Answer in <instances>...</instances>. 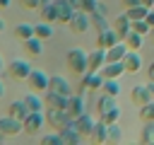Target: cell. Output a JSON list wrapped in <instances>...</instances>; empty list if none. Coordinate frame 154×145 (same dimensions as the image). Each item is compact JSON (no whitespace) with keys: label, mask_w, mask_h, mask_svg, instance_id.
Returning a JSON list of instances; mask_svg holds the SVG:
<instances>
[{"label":"cell","mask_w":154,"mask_h":145,"mask_svg":"<svg viewBox=\"0 0 154 145\" xmlns=\"http://www.w3.org/2000/svg\"><path fill=\"white\" fill-rule=\"evenodd\" d=\"M65 63H67V68L72 70V72H77V75H84V72H89V53L84 51V48H70L67 51V56H65Z\"/></svg>","instance_id":"6da1fadb"},{"label":"cell","mask_w":154,"mask_h":145,"mask_svg":"<svg viewBox=\"0 0 154 145\" xmlns=\"http://www.w3.org/2000/svg\"><path fill=\"white\" fill-rule=\"evenodd\" d=\"M46 123L60 133L63 128H67L72 123V116L67 114V109H48L46 111Z\"/></svg>","instance_id":"7a4b0ae2"},{"label":"cell","mask_w":154,"mask_h":145,"mask_svg":"<svg viewBox=\"0 0 154 145\" xmlns=\"http://www.w3.org/2000/svg\"><path fill=\"white\" fill-rule=\"evenodd\" d=\"M34 68L29 65V60H22V58H14V60H10L7 63V68H5V72L12 77V80H26L29 77V72H31Z\"/></svg>","instance_id":"3957f363"},{"label":"cell","mask_w":154,"mask_h":145,"mask_svg":"<svg viewBox=\"0 0 154 145\" xmlns=\"http://www.w3.org/2000/svg\"><path fill=\"white\" fill-rule=\"evenodd\" d=\"M26 85L31 87V92H48V85H51V77L43 72V70H38V68H34L31 72H29V77H26Z\"/></svg>","instance_id":"277c9868"},{"label":"cell","mask_w":154,"mask_h":145,"mask_svg":"<svg viewBox=\"0 0 154 145\" xmlns=\"http://www.w3.org/2000/svg\"><path fill=\"white\" fill-rule=\"evenodd\" d=\"M130 99H132L135 106H144V104L154 102V89H152V85H135L132 92H130Z\"/></svg>","instance_id":"5b68a950"},{"label":"cell","mask_w":154,"mask_h":145,"mask_svg":"<svg viewBox=\"0 0 154 145\" xmlns=\"http://www.w3.org/2000/svg\"><path fill=\"white\" fill-rule=\"evenodd\" d=\"M22 123H24V133H29V135H38V130H41L43 126H48V123H46V116H43L41 111H29V116H26Z\"/></svg>","instance_id":"8992f818"},{"label":"cell","mask_w":154,"mask_h":145,"mask_svg":"<svg viewBox=\"0 0 154 145\" xmlns=\"http://www.w3.org/2000/svg\"><path fill=\"white\" fill-rule=\"evenodd\" d=\"M67 27H70L72 34H82V31H87V29L91 27V17H89V12L77 10V12L72 14V19L67 22Z\"/></svg>","instance_id":"52a82bcc"},{"label":"cell","mask_w":154,"mask_h":145,"mask_svg":"<svg viewBox=\"0 0 154 145\" xmlns=\"http://www.w3.org/2000/svg\"><path fill=\"white\" fill-rule=\"evenodd\" d=\"M72 126H75L82 135H91V130H94V126H96V118H94L91 114H82V116L72 118Z\"/></svg>","instance_id":"ba28073f"},{"label":"cell","mask_w":154,"mask_h":145,"mask_svg":"<svg viewBox=\"0 0 154 145\" xmlns=\"http://www.w3.org/2000/svg\"><path fill=\"white\" fill-rule=\"evenodd\" d=\"M55 7H58V22L60 24H67L72 19V14L77 12V7L72 5V0H55Z\"/></svg>","instance_id":"9c48e42d"},{"label":"cell","mask_w":154,"mask_h":145,"mask_svg":"<svg viewBox=\"0 0 154 145\" xmlns=\"http://www.w3.org/2000/svg\"><path fill=\"white\" fill-rule=\"evenodd\" d=\"M0 130L5 133V135H17L19 130H24V123L19 121V118H14V116H5V118H0Z\"/></svg>","instance_id":"30bf717a"},{"label":"cell","mask_w":154,"mask_h":145,"mask_svg":"<svg viewBox=\"0 0 154 145\" xmlns=\"http://www.w3.org/2000/svg\"><path fill=\"white\" fill-rule=\"evenodd\" d=\"M89 140H91L94 145H103V143H108V123L99 118L96 126H94V130H91V135H89Z\"/></svg>","instance_id":"8fae6325"},{"label":"cell","mask_w":154,"mask_h":145,"mask_svg":"<svg viewBox=\"0 0 154 145\" xmlns=\"http://www.w3.org/2000/svg\"><path fill=\"white\" fill-rule=\"evenodd\" d=\"M128 51H130V48L125 46V41H118V44H113L111 48H106V63H118V60H123Z\"/></svg>","instance_id":"7c38bea8"},{"label":"cell","mask_w":154,"mask_h":145,"mask_svg":"<svg viewBox=\"0 0 154 145\" xmlns=\"http://www.w3.org/2000/svg\"><path fill=\"white\" fill-rule=\"evenodd\" d=\"M67 99L70 97H65V94H60V92H53V89H48V94H46V109H67Z\"/></svg>","instance_id":"4fadbf2b"},{"label":"cell","mask_w":154,"mask_h":145,"mask_svg":"<svg viewBox=\"0 0 154 145\" xmlns=\"http://www.w3.org/2000/svg\"><path fill=\"white\" fill-rule=\"evenodd\" d=\"M67 114H70L72 118H77V116H82V114H87L82 94H70V99H67Z\"/></svg>","instance_id":"5bb4252c"},{"label":"cell","mask_w":154,"mask_h":145,"mask_svg":"<svg viewBox=\"0 0 154 145\" xmlns=\"http://www.w3.org/2000/svg\"><path fill=\"white\" fill-rule=\"evenodd\" d=\"M120 41V36L116 34V29H106V31H101L99 36H96V46L99 48H111L113 44H118Z\"/></svg>","instance_id":"9a60e30c"},{"label":"cell","mask_w":154,"mask_h":145,"mask_svg":"<svg viewBox=\"0 0 154 145\" xmlns=\"http://www.w3.org/2000/svg\"><path fill=\"white\" fill-rule=\"evenodd\" d=\"M48 89H53V92H60V94H65V97H70V94H72V87H70V82H67L63 75H53V77H51V85H48Z\"/></svg>","instance_id":"2e32d148"},{"label":"cell","mask_w":154,"mask_h":145,"mask_svg":"<svg viewBox=\"0 0 154 145\" xmlns=\"http://www.w3.org/2000/svg\"><path fill=\"white\" fill-rule=\"evenodd\" d=\"M113 29H116V34L120 36V41L132 31V22H130V17L128 14H120V17H116V24H113Z\"/></svg>","instance_id":"e0dca14e"},{"label":"cell","mask_w":154,"mask_h":145,"mask_svg":"<svg viewBox=\"0 0 154 145\" xmlns=\"http://www.w3.org/2000/svg\"><path fill=\"white\" fill-rule=\"evenodd\" d=\"M123 65H125V72H137L142 68V58L137 51H128L125 58H123Z\"/></svg>","instance_id":"ac0fdd59"},{"label":"cell","mask_w":154,"mask_h":145,"mask_svg":"<svg viewBox=\"0 0 154 145\" xmlns=\"http://www.w3.org/2000/svg\"><path fill=\"white\" fill-rule=\"evenodd\" d=\"M7 114L14 116V118H19V121H24V118L29 116V106H26L24 99H17V102H12V104L7 106Z\"/></svg>","instance_id":"d6986e66"},{"label":"cell","mask_w":154,"mask_h":145,"mask_svg":"<svg viewBox=\"0 0 154 145\" xmlns=\"http://www.w3.org/2000/svg\"><path fill=\"white\" fill-rule=\"evenodd\" d=\"M106 65V48H99L89 53V70H101Z\"/></svg>","instance_id":"ffe728a7"},{"label":"cell","mask_w":154,"mask_h":145,"mask_svg":"<svg viewBox=\"0 0 154 145\" xmlns=\"http://www.w3.org/2000/svg\"><path fill=\"white\" fill-rule=\"evenodd\" d=\"M123 72H125L123 60H118V63H106V65L101 68V75H103V77H120Z\"/></svg>","instance_id":"44dd1931"},{"label":"cell","mask_w":154,"mask_h":145,"mask_svg":"<svg viewBox=\"0 0 154 145\" xmlns=\"http://www.w3.org/2000/svg\"><path fill=\"white\" fill-rule=\"evenodd\" d=\"M41 19L43 22H58V7H55V0H51V2H46L43 7H41Z\"/></svg>","instance_id":"7402d4cb"},{"label":"cell","mask_w":154,"mask_h":145,"mask_svg":"<svg viewBox=\"0 0 154 145\" xmlns=\"http://www.w3.org/2000/svg\"><path fill=\"white\" fill-rule=\"evenodd\" d=\"M41 41H43V39H38V36H31V39H26V41H22V44H24V51H26L29 56H41V51H43Z\"/></svg>","instance_id":"603a6c76"},{"label":"cell","mask_w":154,"mask_h":145,"mask_svg":"<svg viewBox=\"0 0 154 145\" xmlns=\"http://www.w3.org/2000/svg\"><path fill=\"white\" fill-rule=\"evenodd\" d=\"M147 12H149V7H144L142 2H140V5H132V7L125 10V14L130 17V22H135V19H147Z\"/></svg>","instance_id":"cb8c5ba5"},{"label":"cell","mask_w":154,"mask_h":145,"mask_svg":"<svg viewBox=\"0 0 154 145\" xmlns=\"http://www.w3.org/2000/svg\"><path fill=\"white\" fill-rule=\"evenodd\" d=\"M14 36H17L19 41H26V39H31V36H34V24L19 22V24L14 27Z\"/></svg>","instance_id":"d4e9b609"},{"label":"cell","mask_w":154,"mask_h":145,"mask_svg":"<svg viewBox=\"0 0 154 145\" xmlns=\"http://www.w3.org/2000/svg\"><path fill=\"white\" fill-rule=\"evenodd\" d=\"M24 102H26V106H29V111H41L43 106H46V102L38 97V92H29L26 97H24Z\"/></svg>","instance_id":"484cf974"},{"label":"cell","mask_w":154,"mask_h":145,"mask_svg":"<svg viewBox=\"0 0 154 145\" xmlns=\"http://www.w3.org/2000/svg\"><path fill=\"white\" fill-rule=\"evenodd\" d=\"M91 27H96V34L111 29L108 22H106V14H103V12H91Z\"/></svg>","instance_id":"4316f807"},{"label":"cell","mask_w":154,"mask_h":145,"mask_svg":"<svg viewBox=\"0 0 154 145\" xmlns=\"http://www.w3.org/2000/svg\"><path fill=\"white\" fill-rule=\"evenodd\" d=\"M34 36H38V39H51V36H53L51 22H38V24H34Z\"/></svg>","instance_id":"83f0119b"},{"label":"cell","mask_w":154,"mask_h":145,"mask_svg":"<svg viewBox=\"0 0 154 145\" xmlns=\"http://www.w3.org/2000/svg\"><path fill=\"white\" fill-rule=\"evenodd\" d=\"M123 41H125V46H128L130 51H140V48H142V34H137L135 29H132Z\"/></svg>","instance_id":"f1b7e54d"},{"label":"cell","mask_w":154,"mask_h":145,"mask_svg":"<svg viewBox=\"0 0 154 145\" xmlns=\"http://www.w3.org/2000/svg\"><path fill=\"white\" fill-rule=\"evenodd\" d=\"M60 135H63V143H79V138H82V133H79L72 123H70L67 128H63Z\"/></svg>","instance_id":"f546056e"},{"label":"cell","mask_w":154,"mask_h":145,"mask_svg":"<svg viewBox=\"0 0 154 145\" xmlns=\"http://www.w3.org/2000/svg\"><path fill=\"white\" fill-rule=\"evenodd\" d=\"M101 89H103L106 94H111V97H118V94H120V85H118V77H106Z\"/></svg>","instance_id":"4dcf8cb0"},{"label":"cell","mask_w":154,"mask_h":145,"mask_svg":"<svg viewBox=\"0 0 154 145\" xmlns=\"http://www.w3.org/2000/svg\"><path fill=\"white\" fill-rule=\"evenodd\" d=\"M111 106H116V97H111V94H106V92H103V97H101V99H99V104H96L99 116H101V114H106Z\"/></svg>","instance_id":"1f68e13d"},{"label":"cell","mask_w":154,"mask_h":145,"mask_svg":"<svg viewBox=\"0 0 154 145\" xmlns=\"http://www.w3.org/2000/svg\"><path fill=\"white\" fill-rule=\"evenodd\" d=\"M140 121H142V123H152V121H154V102L140 106Z\"/></svg>","instance_id":"d6a6232c"},{"label":"cell","mask_w":154,"mask_h":145,"mask_svg":"<svg viewBox=\"0 0 154 145\" xmlns=\"http://www.w3.org/2000/svg\"><path fill=\"white\" fill-rule=\"evenodd\" d=\"M99 118H101V121H106V123H118V118H120V106H118V104H116V106H111V109H108L106 114H101Z\"/></svg>","instance_id":"836d02e7"},{"label":"cell","mask_w":154,"mask_h":145,"mask_svg":"<svg viewBox=\"0 0 154 145\" xmlns=\"http://www.w3.org/2000/svg\"><path fill=\"white\" fill-rule=\"evenodd\" d=\"M72 5H75L77 10L91 14V12H96V5H99V2H96V0H72Z\"/></svg>","instance_id":"e575fe53"},{"label":"cell","mask_w":154,"mask_h":145,"mask_svg":"<svg viewBox=\"0 0 154 145\" xmlns=\"http://www.w3.org/2000/svg\"><path fill=\"white\" fill-rule=\"evenodd\" d=\"M123 133L118 128V123H108V143H120Z\"/></svg>","instance_id":"d590c367"},{"label":"cell","mask_w":154,"mask_h":145,"mask_svg":"<svg viewBox=\"0 0 154 145\" xmlns=\"http://www.w3.org/2000/svg\"><path fill=\"white\" fill-rule=\"evenodd\" d=\"M142 143H154V121L142 128Z\"/></svg>","instance_id":"8d00e7d4"},{"label":"cell","mask_w":154,"mask_h":145,"mask_svg":"<svg viewBox=\"0 0 154 145\" xmlns=\"http://www.w3.org/2000/svg\"><path fill=\"white\" fill-rule=\"evenodd\" d=\"M41 143H43V145H51V143H58V145H60V143H63V135L55 130V133H51V135H41Z\"/></svg>","instance_id":"74e56055"},{"label":"cell","mask_w":154,"mask_h":145,"mask_svg":"<svg viewBox=\"0 0 154 145\" xmlns=\"http://www.w3.org/2000/svg\"><path fill=\"white\" fill-rule=\"evenodd\" d=\"M19 5H22L24 10H41L43 0H19Z\"/></svg>","instance_id":"f35d334b"},{"label":"cell","mask_w":154,"mask_h":145,"mask_svg":"<svg viewBox=\"0 0 154 145\" xmlns=\"http://www.w3.org/2000/svg\"><path fill=\"white\" fill-rule=\"evenodd\" d=\"M147 22H149V27H154V10L147 12Z\"/></svg>","instance_id":"ab89813d"},{"label":"cell","mask_w":154,"mask_h":145,"mask_svg":"<svg viewBox=\"0 0 154 145\" xmlns=\"http://www.w3.org/2000/svg\"><path fill=\"white\" fill-rule=\"evenodd\" d=\"M125 7H132V5H140V0H123Z\"/></svg>","instance_id":"60d3db41"},{"label":"cell","mask_w":154,"mask_h":145,"mask_svg":"<svg viewBox=\"0 0 154 145\" xmlns=\"http://www.w3.org/2000/svg\"><path fill=\"white\" fill-rule=\"evenodd\" d=\"M144 7H149V10H154V0H140Z\"/></svg>","instance_id":"b9f144b4"},{"label":"cell","mask_w":154,"mask_h":145,"mask_svg":"<svg viewBox=\"0 0 154 145\" xmlns=\"http://www.w3.org/2000/svg\"><path fill=\"white\" fill-rule=\"evenodd\" d=\"M147 72H149V80H152V82H154V63H152V65H149V70H147Z\"/></svg>","instance_id":"7bdbcfd3"},{"label":"cell","mask_w":154,"mask_h":145,"mask_svg":"<svg viewBox=\"0 0 154 145\" xmlns=\"http://www.w3.org/2000/svg\"><path fill=\"white\" fill-rule=\"evenodd\" d=\"M5 68H7V65H5V60H2V56H0V75L5 72Z\"/></svg>","instance_id":"ee69618b"},{"label":"cell","mask_w":154,"mask_h":145,"mask_svg":"<svg viewBox=\"0 0 154 145\" xmlns=\"http://www.w3.org/2000/svg\"><path fill=\"white\" fill-rule=\"evenodd\" d=\"M10 5V0H0V7H7Z\"/></svg>","instance_id":"f6af8a7d"},{"label":"cell","mask_w":154,"mask_h":145,"mask_svg":"<svg viewBox=\"0 0 154 145\" xmlns=\"http://www.w3.org/2000/svg\"><path fill=\"white\" fill-rule=\"evenodd\" d=\"M2 94H5V87H2V82H0V97H2Z\"/></svg>","instance_id":"bcb514c9"},{"label":"cell","mask_w":154,"mask_h":145,"mask_svg":"<svg viewBox=\"0 0 154 145\" xmlns=\"http://www.w3.org/2000/svg\"><path fill=\"white\" fill-rule=\"evenodd\" d=\"M2 29H5V22H2V19H0V31H2Z\"/></svg>","instance_id":"7dc6e473"},{"label":"cell","mask_w":154,"mask_h":145,"mask_svg":"<svg viewBox=\"0 0 154 145\" xmlns=\"http://www.w3.org/2000/svg\"><path fill=\"white\" fill-rule=\"evenodd\" d=\"M2 138H5V133H2V130H0V143H2Z\"/></svg>","instance_id":"c3c4849f"},{"label":"cell","mask_w":154,"mask_h":145,"mask_svg":"<svg viewBox=\"0 0 154 145\" xmlns=\"http://www.w3.org/2000/svg\"><path fill=\"white\" fill-rule=\"evenodd\" d=\"M152 39H154V27H152Z\"/></svg>","instance_id":"681fc988"}]
</instances>
